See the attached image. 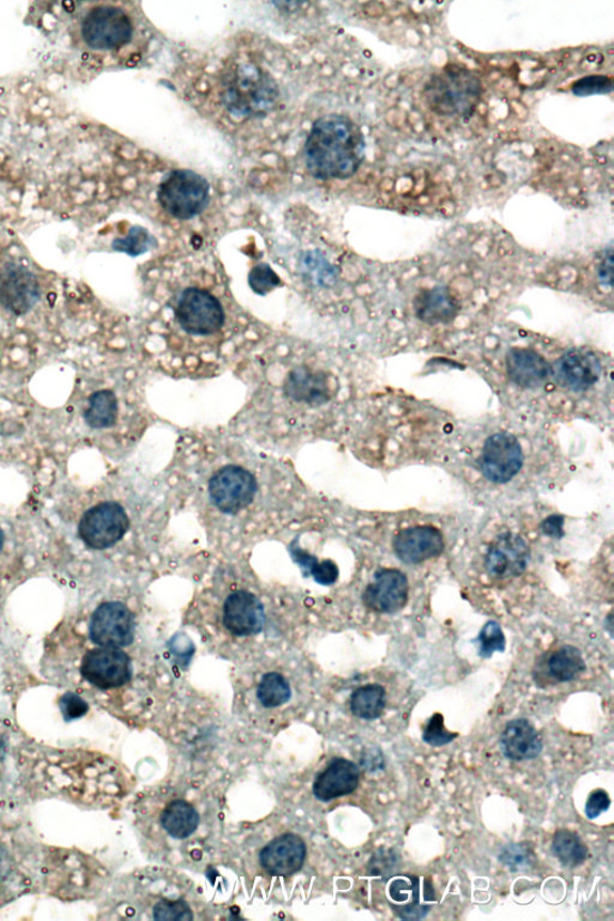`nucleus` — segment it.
Here are the masks:
<instances>
[{"mask_svg": "<svg viewBox=\"0 0 614 921\" xmlns=\"http://www.w3.org/2000/svg\"><path fill=\"white\" fill-rule=\"evenodd\" d=\"M366 140L345 116L329 115L314 121L304 147L310 175L320 180L348 179L364 160Z\"/></svg>", "mask_w": 614, "mask_h": 921, "instance_id": "f257e3e1", "label": "nucleus"}, {"mask_svg": "<svg viewBox=\"0 0 614 921\" xmlns=\"http://www.w3.org/2000/svg\"><path fill=\"white\" fill-rule=\"evenodd\" d=\"M279 87L272 75L254 62H240L223 78L222 100L227 111L240 119L262 118L272 112Z\"/></svg>", "mask_w": 614, "mask_h": 921, "instance_id": "f03ea898", "label": "nucleus"}, {"mask_svg": "<svg viewBox=\"0 0 614 921\" xmlns=\"http://www.w3.org/2000/svg\"><path fill=\"white\" fill-rule=\"evenodd\" d=\"M483 92V84L474 72L449 67L435 74L423 89L431 111L442 117H466L474 114Z\"/></svg>", "mask_w": 614, "mask_h": 921, "instance_id": "7ed1b4c3", "label": "nucleus"}, {"mask_svg": "<svg viewBox=\"0 0 614 921\" xmlns=\"http://www.w3.org/2000/svg\"><path fill=\"white\" fill-rule=\"evenodd\" d=\"M211 186L206 178L193 170L170 172L157 189V200L163 209L178 221H191L207 209Z\"/></svg>", "mask_w": 614, "mask_h": 921, "instance_id": "20e7f679", "label": "nucleus"}, {"mask_svg": "<svg viewBox=\"0 0 614 921\" xmlns=\"http://www.w3.org/2000/svg\"><path fill=\"white\" fill-rule=\"evenodd\" d=\"M81 38L90 50L109 52L121 49L134 37L130 14L119 7L91 8L81 20Z\"/></svg>", "mask_w": 614, "mask_h": 921, "instance_id": "39448f33", "label": "nucleus"}, {"mask_svg": "<svg viewBox=\"0 0 614 921\" xmlns=\"http://www.w3.org/2000/svg\"><path fill=\"white\" fill-rule=\"evenodd\" d=\"M176 319L185 333L209 336L223 330L226 314L223 304L209 291L188 287L179 294Z\"/></svg>", "mask_w": 614, "mask_h": 921, "instance_id": "423d86ee", "label": "nucleus"}, {"mask_svg": "<svg viewBox=\"0 0 614 921\" xmlns=\"http://www.w3.org/2000/svg\"><path fill=\"white\" fill-rule=\"evenodd\" d=\"M130 528V519L116 502L90 508L78 525V536L88 548L106 550L118 543Z\"/></svg>", "mask_w": 614, "mask_h": 921, "instance_id": "0eeeda50", "label": "nucleus"}, {"mask_svg": "<svg viewBox=\"0 0 614 921\" xmlns=\"http://www.w3.org/2000/svg\"><path fill=\"white\" fill-rule=\"evenodd\" d=\"M80 674L98 690L118 689L131 680V659L121 648H94L84 655Z\"/></svg>", "mask_w": 614, "mask_h": 921, "instance_id": "6e6552de", "label": "nucleus"}, {"mask_svg": "<svg viewBox=\"0 0 614 921\" xmlns=\"http://www.w3.org/2000/svg\"><path fill=\"white\" fill-rule=\"evenodd\" d=\"M208 492L216 509L235 515L254 502L257 482L254 474L245 468L228 464L212 477Z\"/></svg>", "mask_w": 614, "mask_h": 921, "instance_id": "1a4fd4ad", "label": "nucleus"}, {"mask_svg": "<svg viewBox=\"0 0 614 921\" xmlns=\"http://www.w3.org/2000/svg\"><path fill=\"white\" fill-rule=\"evenodd\" d=\"M388 899L392 911L403 920L423 919L437 902L432 883L409 873L390 879Z\"/></svg>", "mask_w": 614, "mask_h": 921, "instance_id": "9d476101", "label": "nucleus"}, {"mask_svg": "<svg viewBox=\"0 0 614 921\" xmlns=\"http://www.w3.org/2000/svg\"><path fill=\"white\" fill-rule=\"evenodd\" d=\"M89 636L98 647L130 646L135 639V618L129 607L118 601L100 605L91 616Z\"/></svg>", "mask_w": 614, "mask_h": 921, "instance_id": "9b49d317", "label": "nucleus"}, {"mask_svg": "<svg viewBox=\"0 0 614 921\" xmlns=\"http://www.w3.org/2000/svg\"><path fill=\"white\" fill-rule=\"evenodd\" d=\"M524 460V451L516 437L500 432L486 441L480 457V468L487 480L507 483L522 471Z\"/></svg>", "mask_w": 614, "mask_h": 921, "instance_id": "f8f14e48", "label": "nucleus"}, {"mask_svg": "<svg viewBox=\"0 0 614 921\" xmlns=\"http://www.w3.org/2000/svg\"><path fill=\"white\" fill-rule=\"evenodd\" d=\"M39 300V281L33 273L16 262L0 265V306L13 316H23Z\"/></svg>", "mask_w": 614, "mask_h": 921, "instance_id": "ddd939ff", "label": "nucleus"}, {"mask_svg": "<svg viewBox=\"0 0 614 921\" xmlns=\"http://www.w3.org/2000/svg\"><path fill=\"white\" fill-rule=\"evenodd\" d=\"M529 560L526 541L514 533H503L490 545L485 558V568L495 580H509L522 575Z\"/></svg>", "mask_w": 614, "mask_h": 921, "instance_id": "4468645a", "label": "nucleus"}, {"mask_svg": "<svg viewBox=\"0 0 614 921\" xmlns=\"http://www.w3.org/2000/svg\"><path fill=\"white\" fill-rule=\"evenodd\" d=\"M264 621L263 604L252 592L235 590L225 600L223 624L231 634L238 637L257 635L263 630Z\"/></svg>", "mask_w": 614, "mask_h": 921, "instance_id": "2eb2a0df", "label": "nucleus"}, {"mask_svg": "<svg viewBox=\"0 0 614 921\" xmlns=\"http://www.w3.org/2000/svg\"><path fill=\"white\" fill-rule=\"evenodd\" d=\"M306 846L299 835H280L267 844L260 854L262 868L272 876H293L304 865Z\"/></svg>", "mask_w": 614, "mask_h": 921, "instance_id": "dca6fc26", "label": "nucleus"}, {"mask_svg": "<svg viewBox=\"0 0 614 921\" xmlns=\"http://www.w3.org/2000/svg\"><path fill=\"white\" fill-rule=\"evenodd\" d=\"M364 604L372 611L393 614L403 608L408 600V581L399 570L382 569L374 575V581L364 592Z\"/></svg>", "mask_w": 614, "mask_h": 921, "instance_id": "f3484780", "label": "nucleus"}, {"mask_svg": "<svg viewBox=\"0 0 614 921\" xmlns=\"http://www.w3.org/2000/svg\"><path fill=\"white\" fill-rule=\"evenodd\" d=\"M393 551L407 565H419L442 553V533L431 526H418L401 530L392 541Z\"/></svg>", "mask_w": 614, "mask_h": 921, "instance_id": "a211bd4d", "label": "nucleus"}, {"mask_svg": "<svg viewBox=\"0 0 614 921\" xmlns=\"http://www.w3.org/2000/svg\"><path fill=\"white\" fill-rule=\"evenodd\" d=\"M602 376V364L593 353L572 351L557 363L558 383L573 392H585Z\"/></svg>", "mask_w": 614, "mask_h": 921, "instance_id": "6ab92c4d", "label": "nucleus"}, {"mask_svg": "<svg viewBox=\"0 0 614 921\" xmlns=\"http://www.w3.org/2000/svg\"><path fill=\"white\" fill-rule=\"evenodd\" d=\"M360 780L357 764L345 758H335L313 784V794L319 801L330 802L353 793Z\"/></svg>", "mask_w": 614, "mask_h": 921, "instance_id": "aec40b11", "label": "nucleus"}, {"mask_svg": "<svg viewBox=\"0 0 614 921\" xmlns=\"http://www.w3.org/2000/svg\"><path fill=\"white\" fill-rule=\"evenodd\" d=\"M283 392L293 402L321 405L332 396L327 374L309 366L294 368L283 385Z\"/></svg>", "mask_w": 614, "mask_h": 921, "instance_id": "412c9836", "label": "nucleus"}, {"mask_svg": "<svg viewBox=\"0 0 614 921\" xmlns=\"http://www.w3.org/2000/svg\"><path fill=\"white\" fill-rule=\"evenodd\" d=\"M500 751L508 760L523 762L535 760L543 753V741L527 719L509 722L501 732Z\"/></svg>", "mask_w": 614, "mask_h": 921, "instance_id": "4be33fe9", "label": "nucleus"}, {"mask_svg": "<svg viewBox=\"0 0 614 921\" xmlns=\"http://www.w3.org/2000/svg\"><path fill=\"white\" fill-rule=\"evenodd\" d=\"M507 372L509 379L518 386L534 389L545 384L553 374V369L537 352L516 349L507 356Z\"/></svg>", "mask_w": 614, "mask_h": 921, "instance_id": "5701e85b", "label": "nucleus"}, {"mask_svg": "<svg viewBox=\"0 0 614 921\" xmlns=\"http://www.w3.org/2000/svg\"><path fill=\"white\" fill-rule=\"evenodd\" d=\"M416 311L419 319L429 323L448 322L458 312L451 294L447 288L436 287L423 291L416 301Z\"/></svg>", "mask_w": 614, "mask_h": 921, "instance_id": "b1692460", "label": "nucleus"}, {"mask_svg": "<svg viewBox=\"0 0 614 921\" xmlns=\"http://www.w3.org/2000/svg\"><path fill=\"white\" fill-rule=\"evenodd\" d=\"M162 824L169 836L183 840L197 831L199 816L192 804L182 800L173 801L164 810Z\"/></svg>", "mask_w": 614, "mask_h": 921, "instance_id": "393cba45", "label": "nucleus"}, {"mask_svg": "<svg viewBox=\"0 0 614 921\" xmlns=\"http://www.w3.org/2000/svg\"><path fill=\"white\" fill-rule=\"evenodd\" d=\"M549 678L557 683L572 682L586 670V663L582 653L573 646H563L549 655L546 663Z\"/></svg>", "mask_w": 614, "mask_h": 921, "instance_id": "a878e982", "label": "nucleus"}, {"mask_svg": "<svg viewBox=\"0 0 614 921\" xmlns=\"http://www.w3.org/2000/svg\"><path fill=\"white\" fill-rule=\"evenodd\" d=\"M118 418V400L111 390H99L88 400L85 413L86 423L97 430L109 429Z\"/></svg>", "mask_w": 614, "mask_h": 921, "instance_id": "bb28decb", "label": "nucleus"}, {"mask_svg": "<svg viewBox=\"0 0 614 921\" xmlns=\"http://www.w3.org/2000/svg\"><path fill=\"white\" fill-rule=\"evenodd\" d=\"M387 705V693L380 684L361 686L351 696V711L364 721H376L381 717Z\"/></svg>", "mask_w": 614, "mask_h": 921, "instance_id": "cd10ccee", "label": "nucleus"}, {"mask_svg": "<svg viewBox=\"0 0 614 921\" xmlns=\"http://www.w3.org/2000/svg\"><path fill=\"white\" fill-rule=\"evenodd\" d=\"M553 853L563 866L574 869L586 862L588 849L577 834L562 830L555 834Z\"/></svg>", "mask_w": 614, "mask_h": 921, "instance_id": "c85d7f7f", "label": "nucleus"}, {"mask_svg": "<svg viewBox=\"0 0 614 921\" xmlns=\"http://www.w3.org/2000/svg\"><path fill=\"white\" fill-rule=\"evenodd\" d=\"M291 697V685L281 674L267 673L262 677L257 688V698L263 707H281L287 704Z\"/></svg>", "mask_w": 614, "mask_h": 921, "instance_id": "c756f323", "label": "nucleus"}, {"mask_svg": "<svg viewBox=\"0 0 614 921\" xmlns=\"http://www.w3.org/2000/svg\"><path fill=\"white\" fill-rule=\"evenodd\" d=\"M299 564H301L304 568H308L313 576V579L316 580L322 586H330L337 582L339 577V569L334 561L332 560H324L322 564L310 556H305V553L299 551L294 555Z\"/></svg>", "mask_w": 614, "mask_h": 921, "instance_id": "7c9ffc66", "label": "nucleus"}, {"mask_svg": "<svg viewBox=\"0 0 614 921\" xmlns=\"http://www.w3.org/2000/svg\"><path fill=\"white\" fill-rule=\"evenodd\" d=\"M477 641L479 643V655L483 658H491L495 651L506 650V636H504L499 624L496 621L486 624Z\"/></svg>", "mask_w": 614, "mask_h": 921, "instance_id": "2f4dec72", "label": "nucleus"}, {"mask_svg": "<svg viewBox=\"0 0 614 921\" xmlns=\"http://www.w3.org/2000/svg\"><path fill=\"white\" fill-rule=\"evenodd\" d=\"M573 94L576 97L585 98L592 96H603L613 90V80L610 76L592 75L579 78L572 87Z\"/></svg>", "mask_w": 614, "mask_h": 921, "instance_id": "473e14b6", "label": "nucleus"}, {"mask_svg": "<svg viewBox=\"0 0 614 921\" xmlns=\"http://www.w3.org/2000/svg\"><path fill=\"white\" fill-rule=\"evenodd\" d=\"M153 918L163 921H192L194 914L184 900H162L155 904Z\"/></svg>", "mask_w": 614, "mask_h": 921, "instance_id": "72a5a7b5", "label": "nucleus"}, {"mask_svg": "<svg viewBox=\"0 0 614 921\" xmlns=\"http://www.w3.org/2000/svg\"><path fill=\"white\" fill-rule=\"evenodd\" d=\"M499 861L514 872L526 871L534 865V853L527 845L513 844L501 851Z\"/></svg>", "mask_w": 614, "mask_h": 921, "instance_id": "f704fd0d", "label": "nucleus"}, {"mask_svg": "<svg viewBox=\"0 0 614 921\" xmlns=\"http://www.w3.org/2000/svg\"><path fill=\"white\" fill-rule=\"evenodd\" d=\"M458 733L449 732L445 726V717L442 714L436 713L429 721L427 727L422 733V741L431 746H445L456 738Z\"/></svg>", "mask_w": 614, "mask_h": 921, "instance_id": "c9c22d12", "label": "nucleus"}, {"mask_svg": "<svg viewBox=\"0 0 614 921\" xmlns=\"http://www.w3.org/2000/svg\"><path fill=\"white\" fill-rule=\"evenodd\" d=\"M248 285L255 293L265 295L280 285V277L267 264H260L251 271Z\"/></svg>", "mask_w": 614, "mask_h": 921, "instance_id": "e433bc0d", "label": "nucleus"}, {"mask_svg": "<svg viewBox=\"0 0 614 921\" xmlns=\"http://www.w3.org/2000/svg\"><path fill=\"white\" fill-rule=\"evenodd\" d=\"M150 242L149 233L146 229L135 227L130 231L128 237L116 241L114 247L118 249V252L138 256L147 252Z\"/></svg>", "mask_w": 614, "mask_h": 921, "instance_id": "4c0bfd02", "label": "nucleus"}, {"mask_svg": "<svg viewBox=\"0 0 614 921\" xmlns=\"http://www.w3.org/2000/svg\"><path fill=\"white\" fill-rule=\"evenodd\" d=\"M59 707L67 722L80 719L89 709L87 702L80 695L74 693L62 695L59 699Z\"/></svg>", "mask_w": 614, "mask_h": 921, "instance_id": "58836bf2", "label": "nucleus"}, {"mask_svg": "<svg viewBox=\"0 0 614 921\" xmlns=\"http://www.w3.org/2000/svg\"><path fill=\"white\" fill-rule=\"evenodd\" d=\"M611 805V800L608 797V793L604 790H596L594 791L587 801L586 804V815L589 820H594L600 817L605 811L608 810Z\"/></svg>", "mask_w": 614, "mask_h": 921, "instance_id": "ea45409f", "label": "nucleus"}, {"mask_svg": "<svg viewBox=\"0 0 614 921\" xmlns=\"http://www.w3.org/2000/svg\"><path fill=\"white\" fill-rule=\"evenodd\" d=\"M563 523L564 520L562 518L553 517L546 520L543 525V529L545 535L553 536V537H562L563 536Z\"/></svg>", "mask_w": 614, "mask_h": 921, "instance_id": "a19ab883", "label": "nucleus"}, {"mask_svg": "<svg viewBox=\"0 0 614 921\" xmlns=\"http://www.w3.org/2000/svg\"><path fill=\"white\" fill-rule=\"evenodd\" d=\"M600 277L603 285H612V249H608L607 255L603 259L600 267Z\"/></svg>", "mask_w": 614, "mask_h": 921, "instance_id": "79ce46f5", "label": "nucleus"}, {"mask_svg": "<svg viewBox=\"0 0 614 921\" xmlns=\"http://www.w3.org/2000/svg\"><path fill=\"white\" fill-rule=\"evenodd\" d=\"M3 543H4V535H3L2 528H0V551H2V549H3Z\"/></svg>", "mask_w": 614, "mask_h": 921, "instance_id": "37998d69", "label": "nucleus"}]
</instances>
